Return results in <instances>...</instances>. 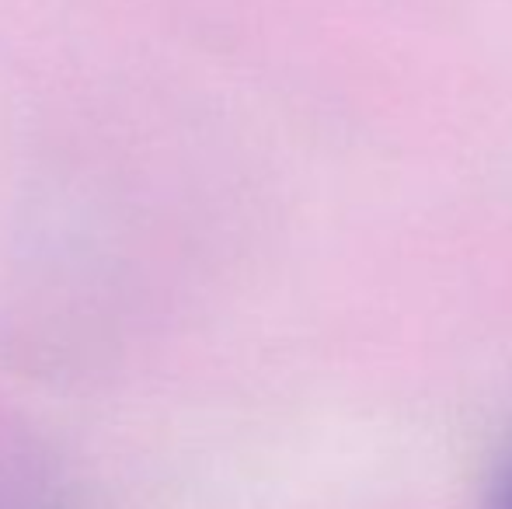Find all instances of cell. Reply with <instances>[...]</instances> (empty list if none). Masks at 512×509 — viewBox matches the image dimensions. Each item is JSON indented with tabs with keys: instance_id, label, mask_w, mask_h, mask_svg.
Here are the masks:
<instances>
[{
	"instance_id": "1",
	"label": "cell",
	"mask_w": 512,
	"mask_h": 509,
	"mask_svg": "<svg viewBox=\"0 0 512 509\" xmlns=\"http://www.w3.org/2000/svg\"><path fill=\"white\" fill-rule=\"evenodd\" d=\"M0 509H74L60 468L28 440L0 436Z\"/></svg>"
},
{
	"instance_id": "2",
	"label": "cell",
	"mask_w": 512,
	"mask_h": 509,
	"mask_svg": "<svg viewBox=\"0 0 512 509\" xmlns=\"http://www.w3.org/2000/svg\"><path fill=\"white\" fill-rule=\"evenodd\" d=\"M492 509H512V475L502 482V489H499V496H495Z\"/></svg>"
}]
</instances>
